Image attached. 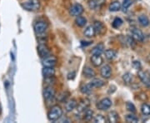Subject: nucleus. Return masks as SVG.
<instances>
[{
	"label": "nucleus",
	"instance_id": "obj_1",
	"mask_svg": "<svg viewBox=\"0 0 150 123\" xmlns=\"http://www.w3.org/2000/svg\"><path fill=\"white\" fill-rule=\"evenodd\" d=\"M63 115V110L59 105H55L52 107L48 112V119L50 122L58 121Z\"/></svg>",
	"mask_w": 150,
	"mask_h": 123
},
{
	"label": "nucleus",
	"instance_id": "obj_2",
	"mask_svg": "<svg viewBox=\"0 0 150 123\" xmlns=\"http://www.w3.org/2000/svg\"><path fill=\"white\" fill-rule=\"evenodd\" d=\"M22 8L23 9L30 12H34L39 9L40 8V2L39 0H28L27 2H24L21 4Z\"/></svg>",
	"mask_w": 150,
	"mask_h": 123
},
{
	"label": "nucleus",
	"instance_id": "obj_3",
	"mask_svg": "<svg viewBox=\"0 0 150 123\" xmlns=\"http://www.w3.org/2000/svg\"><path fill=\"white\" fill-rule=\"evenodd\" d=\"M97 108L98 110H101V111H106L108 109H109L110 107H112V101L109 99V98H103L101 101L97 103L96 105Z\"/></svg>",
	"mask_w": 150,
	"mask_h": 123
},
{
	"label": "nucleus",
	"instance_id": "obj_4",
	"mask_svg": "<svg viewBox=\"0 0 150 123\" xmlns=\"http://www.w3.org/2000/svg\"><path fill=\"white\" fill-rule=\"evenodd\" d=\"M83 13V7L80 4H75L69 9V14L71 16H80Z\"/></svg>",
	"mask_w": 150,
	"mask_h": 123
},
{
	"label": "nucleus",
	"instance_id": "obj_5",
	"mask_svg": "<svg viewBox=\"0 0 150 123\" xmlns=\"http://www.w3.org/2000/svg\"><path fill=\"white\" fill-rule=\"evenodd\" d=\"M131 34H132V38L138 42H143L144 40L145 36L144 32L137 27L131 28Z\"/></svg>",
	"mask_w": 150,
	"mask_h": 123
},
{
	"label": "nucleus",
	"instance_id": "obj_6",
	"mask_svg": "<svg viewBox=\"0 0 150 123\" xmlns=\"http://www.w3.org/2000/svg\"><path fill=\"white\" fill-rule=\"evenodd\" d=\"M38 55L40 56V58H45L48 56H50V50L48 48V46L46 44L41 43L38 46Z\"/></svg>",
	"mask_w": 150,
	"mask_h": 123
},
{
	"label": "nucleus",
	"instance_id": "obj_7",
	"mask_svg": "<svg viewBox=\"0 0 150 123\" xmlns=\"http://www.w3.org/2000/svg\"><path fill=\"white\" fill-rule=\"evenodd\" d=\"M48 22L45 21H38L34 25V31L37 34H42L48 28Z\"/></svg>",
	"mask_w": 150,
	"mask_h": 123
},
{
	"label": "nucleus",
	"instance_id": "obj_8",
	"mask_svg": "<svg viewBox=\"0 0 150 123\" xmlns=\"http://www.w3.org/2000/svg\"><path fill=\"white\" fill-rule=\"evenodd\" d=\"M55 96V90L52 86H47L43 90V97L46 101H50Z\"/></svg>",
	"mask_w": 150,
	"mask_h": 123
},
{
	"label": "nucleus",
	"instance_id": "obj_9",
	"mask_svg": "<svg viewBox=\"0 0 150 123\" xmlns=\"http://www.w3.org/2000/svg\"><path fill=\"white\" fill-rule=\"evenodd\" d=\"M57 58L54 56H48L47 58L43 59V67H54V66L57 64Z\"/></svg>",
	"mask_w": 150,
	"mask_h": 123
},
{
	"label": "nucleus",
	"instance_id": "obj_10",
	"mask_svg": "<svg viewBox=\"0 0 150 123\" xmlns=\"http://www.w3.org/2000/svg\"><path fill=\"white\" fill-rule=\"evenodd\" d=\"M100 74L103 78L108 79L112 76V68L109 65H104L100 69Z\"/></svg>",
	"mask_w": 150,
	"mask_h": 123
},
{
	"label": "nucleus",
	"instance_id": "obj_11",
	"mask_svg": "<svg viewBox=\"0 0 150 123\" xmlns=\"http://www.w3.org/2000/svg\"><path fill=\"white\" fill-rule=\"evenodd\" d=\"M104 2L105 0H89L88 7L92 10H97L104 4Z\"/></svg>",
	"mask_w": 150,
	"mask_h": 123
},
{
	"label": "nucleus",
	"instance_id": "obj_12",
	"mask_svg": "<svg viewBox=\"0 0 150 123\" xmlns=\"http://www.w3.org/2000/svg\"><path fill=\"white\" fill-rule=\"evenodd\" d=\"M90 103H89V100H88L87 98H84V99H82L80 101V102L77 105V110L79 112H83L85 111L86 109H88V107H89Z\"/></svg>",
	"mask_w": 150,
	"mask_h": 123
},
{
	"label": "nucleus",
	"instance_id": "obj_13",
	"mask_svg": "<svg viewBox=\"0 0 150 123\" xmlns=\"http://www.w3.org/2000/svg\"><path fill=\"white\" fill-rule=\"evenodd\" d=\"M93 27H94V30H95V33L98 34V35H101L103 34L105 32V26L103 25L102 22L99 21H95L94 22V24H93Z\"/></svg>",
	"mask_w": 150,
	"mask_h": 123
},
{
	"label": "nucleus",
	"instance_id": "obj_14",
	"mask_svg": "<svg viewBox=\"0 0 150 123\" xmlns=\"http://www.w3.org/2000/svg\"><path fill=\"white\" fill-rule=\"evenodd\" d=\"M138 76H139V77L140 78V80L142 81V82L147 87H149L150 88V78L149 76H147V74L145 73L144 72H143V71H139V72H138Z\"/></svg>",
	"mask_w": 150,
	"mask_h": 123
},
{
	"label": "nucleus",
	"instance_id": "obj_15",
	"mask_svg": "<svg viewBox=\"0 0 150 123\" xmlns=\"http://www.w3.org/2000/svg\"><path fill=\"white\" fill-rule=\"evenodd\" d=\"M103 59L101 57V55L93 54V56L91 57V63L94 67H100L103 64Z\"/></svg>",
	"mask_w": 150,
	"mask_h": 123
},
{
	"label": "nucleus",
	"instance_id": "obj_16",
	"mask_svg": "<svg viewBox=\"0 0 150 123\" xmlns=\"http://www.w3.org/2000/svg\"><path fill=\"white\" fill-rule=\"evenodd\" d=\"M77 105H78V102L75 99H70V100L66 102L65 109H66V111L68 112H72L74 109H75L77 107Z\"/></svg>",
	"mask_w": 150,
	"mask_h": 123
},
{
	"label": "nucleus",
	"instance_id": "obj_17",
	"mask_svg": "<svg viewBox=\"0 0 150 123\" xmlns=\"http://www.w3.org/2000/svg\"><path fill=\"white\" fill-rule=\"evenodd\" d=\"M55 74V70L54 67H44L43 69V76L45 78L48 77H53Z\"/></svg>",
	"mask_w": 150,
	"mask_h": 123
},
{
	"label": "nucleus",
	"instance_id": "obj_18",
	"mask_svg": "<svg viewBox=\"0 0 150 123\" xmlns=\"http://www.w3.org/2000/svg\"><path fill=\"white\" fill-rule=\"evenodd\" d=\"M119 121L118 114L114 111H112L108 114V122L110 123H116Z\"/></svg>",
	"mask_w": 150,
	"mask_h": 123
},
{
	"label": "nucleus",
	"instance_id": "obj_19",
	"mask_svg": "<svg viewBox=\"0 0 150 123\" xmlns=\"http://www.w3.org/2000/svg\"><path fill=\"white\" fill-rule=\"evenodd\" d=\"M89 84H90V86H91L92 87H93V88L101 87V86H103L105 84V82H104L102 79H100V78H93V79L89 82Z\"/></svg>",
	"mask_w": 150,
	"mask_h": 123
},
{
	"label": "nucleus",
	"instance_id": "obj_20",
	"mask_svg": "<svg viewBox=\"0 0 150 123\" xmlns=\"http://www.w3.org/2000/svg\"><path fill=\"white\" fill-rule=\"evenodd\" d=\"M83 75L85 76L87 78H93L96 76V72L94 70L92 69L89 67H85L83 69Z\"/></svg>",
	"mask_w": 150,
	"mask_h": 123
},
{
	"label": "nucleus",
	"instance_id": "obj_21",
	"mask_svg": "<svg viewBox=\"0 0 150 123\" xmlns=\"http://www.w3.org/2000/svg\"><path fill=\"white\" fill-rule=\"evenodd\" d=\"M138 20H139V22L140 25L143 26V27H148L149 25V18L146 16V15L142 14V15L139 16Z\"/></svg>",
	"mask_w": 150,
	"mask_h": 123
},
{
	"label": "nucleus",
	"instance_id": "obj_22",
	"mask_svg": "<svg viewBox=\"0 0 150 123\" xmlns=\"http://www.w3.org/2000/svg\"><path fill=\"white\" fill-rule=\"evenodd\" d=\"M104 53H105L106 58L108 60H110V61L114 60V59L117 58V52L114 51V50H112V49H107L104 52Z\"/></svg>",
	"mask_w": 150,
	"mask_h": 123
},
{
	"label": "nucleus",
	"instance_id": "obj_23",
	"mask_svg": "<svg viewBox=\"0 0 150 123\" xmlns=\"http://www.w3.org/2000/svg\"><path fill=\"white\" fill-rule=\"evenodd\" d=\"M84 36L87 38H93L95 36V30H94V27L93 26H88L86 27L84 32H83Z\"/></svg>",
	"mask_w": 150,
	"mask_h": 123
},
{
	"label": "nucleus",
	"instance_id": "obj_24",
	"mask_svg": "<svg viewBox=\"0 0 150 123\" xmlns=\"http://www.w3.org/2000/svg\"><path fill=\"white\" fill-rule=\"evenodd\" d=\"M103 50H104V46L103 43H99L98 44L96 47L93 48L92 50V54H94V55H101L103 53Z\"/></svg>",
	"mask_w": 150,
	"mask_h": 123
},
{
	"label": "nucleus",
	"instance_id": "obj_25",
	"mask_svg": "<svg viewBox=\"0 0 150 123\" xmlns=\"http://www.w3.org/2000/svg\"><path fill=\"white\" fill-rule=\"evenodd\" d=\"M121 8V4L118 1H114L112 2V4L109 5V8L108 9L110 12H118V11L120 10Z\"/></svg>",
	"mask_w": 150,
	"mask_h": 123
},
{
	"label": "nucleus",
	"instance_id": "obj_26",
	"mask_svg": "<svg viewBox=\"0 0 150 123\" xmlns=\"http://www.w3.org/2000/svg\"><path fill=\"white\" fill-rule=\"evenodd\" d=\"M75 23L79 27H83V26H85L86 23H87V19L84 17L78 16L75 19Z\"/></svg>",
	"mask_w": 150,
	"mask_h": 123
},
{
	"label": "nucleus",
	"instance_id": "obj_27",
	"mask_svg": "<svg viewBox=\"0 0 150 123\" xmlns=\"http://www.w3.org/2000/svg\"><path fill=\"white\" fill-rule=\"evenodd\" d=\"M84 112V116H83V119L85 120L86 122H90L92 119H93V112L90 110V109H86L85 111L83 112Z\"/></svg>",
	"mask_w": 150,
	"mask_h": 123
},
{
	"label": "nucleus",
	"instance_id": "obj_28",
	"mask_svg": "<svg viewBox=\"0 0 150 123\" xmlns=\"http://www.w3.org/2000/svg\"><path fill=\"white\" fill-rule=\"evenodd\" d=\"M69 96V92L68 91H63L58 96V101L61 102H66L68 101V98Z\"/></svg>",
	"mask_w": 150,
	"mask_h": 123
},
{
	"label": "nucleus",
	"instance_id": "obj_29",
	"mask_svg": "<svg viewBox=\"0 0 150 123\" xmlns=\"http://www.w3.org/2000/svg\"><path fill=\"white\" fill-rule=\"evenodd\" d=\"M93 90V87H92L90 84L88 83V84H86V85H83L81 86L80 88V91L82 93H83V94H89L90 92L92 91Z\"/></svg>",
	"mask_w": 150,
	"mask_h": 123
},
{
	"label": "nucleus",
	"instance_id": "obj_30",
	"mask_svg": "<svg viewBox=\"0 0 150 123\" xmlns=\"http://www.w3.org/2000/svg\"><path fill=\"white\" fill-rule=\"evenodd\" d=\"M123 82L125 83V84H130L131 82H132V81H133V74H131L130 72H127V73H125L124 75L123 76Z\"/></svg>",
	"mask_w": 150,
	"mask_h": 123
},
{
	"label": "nucleus",
	"instance_id": "obj_31",
	"mask_svg": "<svg viewBox=\"0 0 150 123\" xmlns=\"http://www.w3.org/2000/svg\"><path fill=\"white\" fill-rule=\"evenodd\" d=\"M141 112L145 116H149L150 115V105L148 103H144L141 107Z\"/></svg>",
	"mask_w": 150,
	"mask_h": 123
},
{
	"label": "nucleus",
	"instance_id": "obj_32",
	"mask_svg": "<svg viewBox=\"0 0 150 123\" xmlns=\"http://www.w3.org/2000/svg\"><path fill=\"white\" fill-rule=\"evenodd\" d=\"M125 120L129 123H137L139 122V118L135 117L134 115H127L125 117Z\"/></svg>",
	"mask_w": 150,
	"mask_h": 123
},
{
	"label": "nucleus",
	"instance_id": "obj_33",
	"mask_svg": "<svg viewBox=\"0 0 150 123\" xmlns=\"http://www.w3.org/2000/svg\"><path fill=\"white\" fill-rule=\"evenodd\" d=\"M122 24H123V20L120 18H115L112 23V27L114 28H118L119 27H121Z\"/></svg>",
	"mask_w": 150,
	"mask_h": 123
},
{
	"label": "nucleus",
	"instance_id": "obj_34",
	"mask_svg": "<svg viewBox=\"0 0 150 123\" xmlns=\"http://www.w3.org/2000/svg\"><path fill=\"white\" fill-rule=\"evenodd\" d=\"M93 122L95 123H104L107 122V119L102 115H97L93 119Z\"/></svg>",
	"mask_w": 150,
	"mask_h": 123
},
{
	"label": "nucleus",
	"instance_id": "obj_35",
	"mask_svg": "<svg viewBox=\"0 0 150 123\" xmlns=\"http://www.w3.org/2000/svg\"><path fill=\"white\" fill-rule=\"evenodd\" d=\"M133 4V1L132 0H123V5H122V8H123V12H126L128 10L130 6L132 5Z\"/></svg>",
	"mask_w": 150,
	"mask_h": 123
},
{
	"label": "nucleus",
	"instance_id": "obj_36",
	"mask_svg": "<svg viewBox=\"0 0 150 123\" xmlns=\"http://www.w3.org/2000/svg\"><path fill=\"white\" fill-rule=\"evenodd\" d=\"M126 107H127L128 111H129L130 112L134 113L136 112V107H135V106H134L132 102H127L126 103Z\"/></svg>",
	"mask_w": 150,
	"mask_h": 123
},
{
	"label": "nucleus",
	"instance_id": "obj_37",
	"mask_svg": "<svg viewBox=\"0 0 150 123\" xmlns=\"http://www.w3.org/2000/svg\"><path fill=\"white\" fill-rule=\"evenodd\" d=\"M75 75H76L75 72H70V73H69V74H68V78H69V80L74 79Z\"/></svg>",
	"mask_w": 150,
	"mask_h": 123
},
{
	"label": "nucleus",
	"instance_id": "obj_38",
	"mask_svg": "<svg viewBox=\"0 0 150 123\" xmlns=\"http://www.w3.org/2000/svg\"><path fill=\"white\" fill-rule=\"evenodd\" d=\"M1 111H2V110H1V107H0V114H1Z\"/></svg>",
	"mask_w": 150,
	"mask_h": 123
}]
</instances>
